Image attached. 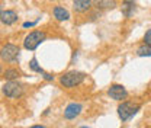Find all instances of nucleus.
I'll list each match as a JSON object with an SVG mask.
<instances>
[{"label":"nucleus","instance_id":"7","mask_svg":"<svg viewBox=\"0 0 151 128\" xmlns=\"http://www.w3.org/2000/svg\"><path fill=\"white\" fill-rule=\"evenodd\" d=\"M83 111V105L78 102H73L70 105H67V108L64 109V118L65 119H76Z\"/></svg>","mask_w":151,"mask_h":128},{"label":"nucleus","instance_id":"21","mask_svg":"<svg viewBox=\"0 0 151 128\" xmlns=\"http://www.w3.org/2000/svg\"><path fill=\"white\" fill-rule=\"evenodd\" d=\"M0 73H1V64H0Z\"/></svg>","mask_w":151,"mask_h":128},{"label":"nucleus","instance_id":"4","mask_svg":"<svg viewBox=\"0 0 151 128\" xmlns=\"http://www.w3.org/2000/svg\"><path fill=\"white\" fill-rule=\"evenodd\" d=\"M1 92L4 96L7 98H12V99H16V98H20L22 93H23V86L18 83L16 80H7L3 88H1Z\"/></svg>","mask_w":151,"mask_h":128},{"label":"nucleus","instance_id":"1","mask_svg":"<svg viewBox=\"0 0 151 128\" xmlns=\"http://www.w3.org/2000/svg\"><path fill=\"white\" fill-rule=\"evenodd\" d=\"M84 79H86V73L73 70V72H68V73L63 74L60 77V85L67 88V89H71V88H76V86L81 85L84 82Z\"/></svg>","mask_w":151,"mask_h":128},{"label":"nucleus","instance_id":"17","mask_svg":"<svg viewBox=\"0 0 151 128\" xmlns=\"http://www.w3.org/2000/svg\"><path fill=\"white\" fill-rule=\"evenodd\" d=\"M42 76H44V79H45V80H48V82L54 80V76H52L51 73H45V72H44V74H42Z\"/></svg>","mask_w":151,"mask_h":128},{"label":"nucleus","instance_id":"8","mask_svg":"<svg viewBox=\"0 0 151 128\" xmlns=\"http://www.w3.org/2000/svg\"><path fill=\"white\" fill-rule=\"evenodd\" d=\"M93 6V0H73V9L76 13H86Z\"/></svg>","mask_w":151,"mask_h":128},{"label":"nucleus","instance_id":"9","mask_svg":"<svg viewBox=\"0 0 151 128\" xmlns=\"http://www.w3.org/2000/svg\"><path fill=\"white\" fill-rule=\"evenodd\" d=\"M18 13L15 12V10H3L1 12V15H0V22L3 23V25H13V23H16L18 22Z\"/></svg>","mask_w":151,"mask_h":128},{"label":"nucleus","instance_id":"3","mask_svg":"<svg viewBox=\"0 0 151 128\" xmlns=\"http://www.w3.org/2000/svg\"><path fill=\"white\" fill-rule=\"evenodd\" d=\"M139 111V105H134L132 102H128V101H124L119 106H118V115L121 118L122 122L131 119L132 116Z\"/></svg>","mask_w":151,"mask_h":128},{"label":"nucleus","instance_id":"11","mask_svg":"<svg viewBox=\"0 0 151 128\" xmlns=\"http://www.w3.org/2000/svg\"><path fill=\"white\" fill-rule=\"evenodd\" d=\"M52 15L60 22H64V20H68L70 19V12L65 7H63V6H55L52 9Z\"/></svg>","mask_w":151,"mask_h":128},{"label":"nucleus","instance_id":"16","mask_svg":"<svg viewBox=\"0 0 151 128\" xmlns=\"http://www.w3.org/2000/svg\"><path fill=\"white\" fill-rule=\"evenodd\" d=\"M142 41H144V44H148V45H151V29H148V31L144 34Z\"/></svg>","mask_w":151,"mask_h":128},{"label":"nucleus","instance_id":"2","mask_svg":"<svg viewBox=\"0 0 151 128\" xmlns=\"http://www.w3.org/2000/svg\"><path fill=\"white\" fill-rule=\"evenodd\" d=\"M45 32H42V31H32V32H29L25 39H23V47H25V50H28V51H35L38 47L45 41Z\"/></svg>","mask_w":151,"mask_h":128},{"label":"nucleus","instance_id":"5","mask_svg":"<svg viewBox=\"0 0 151 128\" xmlns=\"http://www.w3.org/2000/svg\"><path fill=\"white\" fill-rule=\"evenodd\" d=\"M19 53H20V50H19L18 45H15V44H6L0 50V58L4 63H15L19 58Z\"/></svg>","mask_w":151,"mask_h":128},{"label":"nucleus","instance_id":"15","mask_svg":"<svg viewBox=\"0 0 151 128\" xmlns=\"http://www.w3.org/2000/svg\"><path fill=\"white\" fill-rule=\"evenodd\" d=\"M29 69H31L32 72H35V73L44 74V70H42V67L38 64V60H37V58H32V60L29 61Z\"/></svg>","mask_w":151,"mask_h":128},{"label":"nucleus","instance_id":"10","mask_svg":"<svg viewBox=\"0 0 151 128\" xmlns=\"http://www.w3.org/2000/svg\"><path fill=\"white\" fill-rule=\"evenodd\" d=\"M135 0H124L121 4V12L125 18H131L135 12Z\"/></svg>","mask_w":151,"mask_h":128},{"label":"nucleus","instance_id":"14","mask_svg":"<svg viewBox=\"0 0 151 128\" xmlns=\"http://www.w3.org/2000/svg\"><path fill=\"white\" fill-rule=\"evenodd\" d=\"M137 55L138 57H151V45L142 44L137 48Z\"/></svg>","mask_w":151,"mask_h":128},{"label":"nucleus","instance_id":"18","mask_svg":"<svg viewBox=\"0 0 151 128\" xmlns=\"http://www.w3.org/2000/svg\"><path fill=\"white\" fill-rule=\"evenodd\" d=\"M38 23V20H35V22H25L23 23V28H32V26H35Z\"/></svg>","mask_w":151,"mask_h":128},{"label":"nucleus","instance_id":"6","mask_svg":"<svg viewBox=\"0 0 151 128\" xmlns=\"http://www.w3.org/2000/svg\"><path fill=\"white\" fill-rule=\"evenodd\" d=\"M108 95L112 98L113 101L121 102V101H124V99L128 98V90H127L125 86H122V85H112V86L108 89Z\"/></svg>","mask_w":151,"mask_h":128},{"label":"nucleus","instance_id":"20","mask_svg":"<svg viewBox=\"0 0 151 128\" xmlns=\"http://www.w3.org/2000/svg\"><path fill=\"white\" fill-rule=\"evenodd\" d=\"M1 12H3V10H1V6H0V15H1Z\"/></svg>","mask_w":151,"mask_h":128},{"label":"nucleus","instance_id":"13","mask_svg":"<svg viewBox=\"0 0 151 128\" xmlns=\"http://www.w3.org/2000/svg\"><path fill=\"white\" fill-rule=\"evenodd\" d=\"M3 76H4L6 80H16V79H19L22 76V73L19 72L18 69H7V70L3 72Z\"/></svg>","mask_w":151,"mask_h":128},{"label":"nucleus","instance_id":"19","mask_svg":"<svg viewBox=\"0 0 151 128\" xmlns=\"http://www.w3.org/2000/svg\"><path fill=\"white\" fill-rule=\"evenodd\" d=\"M29 128H45L44 125H32V127H29Z\"/></svg>","mask_w":151,"mask_h":128},{"label":"nucleus","instance_id":"12","mask_svg":"<svg viewBox=\"0 0 151 128\" xmlns=\"http://www.w3.org/2000/svg\"><path fill=\"white\" fill-rule=\"evenodd\" d=\"M93 6L97 10H105V9H113L116 3L115 0H93Z\"/></svg>","mask_w":151,"mask_h":128},{"label":"nucleus","instance_id":"22","mask_svg":"<svg viewBox=\"0 0 151 128\" xmlns=\"http://www.w3.org/2000/svg\"><path fill=\"white\" fill-rule=\"evenodd\" d=\"M80 128H90V127H80Z\"/></svg>","mask_w":151,"mask_h":128}]
</instances>
